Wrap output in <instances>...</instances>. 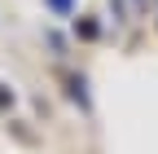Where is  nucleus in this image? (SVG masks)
Returning a JSON list of instances; mask_svg holds the SVG:
<instances>
[{
  "instance_id": "nucleus-1",
  "label": "nucleus",
  "mask_w": 158,
  "mask_h": 154,
  "mask_svg": "<svg viewBox=\"0 0 158 154\" xmlns=\"http://www.w3.org/2000/svg\"><path fill=\"white\" fill-rule=\"evenodd\" d=\"M5 101H13V92H5V84H0V106H5Z\"/></svg>"
}]
</instances>
